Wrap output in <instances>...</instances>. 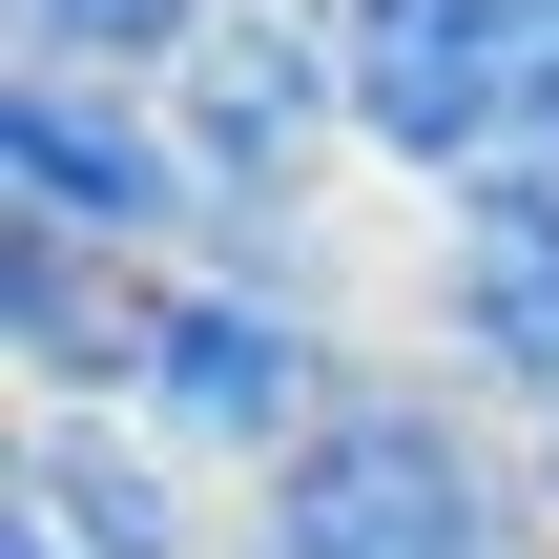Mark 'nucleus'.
<instances>
[{
  "label": "nucleus",
  "mask_w": 559,
  "mask_h": 559,
  "mask_svg": "<svg viewBox=\"0 0 559 559\" xmlns=\"http://www.w3.org/2000/svg\"><path fill=\"white\" fill-rule=\"evenodd\" d=\"M353 373H373V353H353V311H332V249H311V228H207V249L145 290V373H124V415H145L187 477L270 498V477L332 436Z\"/></svg>",
  "instance_id": "1"
},
{
  "label": "nucleus",
  "mask_w": 559,
  "mask_h": 559,
  "mask_svg": "<svg viewBox=\"0 0 559 559\" xmlns=\"http://www.w3.org/2000/svg\"><path fill=\"white\" fill-rule=\"evenodd\" d=\"M249 539H290V559H559V498H539L519 415H477L436 353H373L332 394V436L249 498Z\"/></svg>",
  "instance_id": "2"
},
{
  "label": "nucleus",
  "mask_w": 559,
  "mask_h": 559,
  "mask_svg": "<svg viewBox=\"0 0 559 559\" xmlns=\"http://www.w3.org/2000/svg\"><path fill=\"white\" fill-rule=\"evenodd\" d=\"M332 41H353V166H394L415 207L559 166V0H332Z\"/></svg>",
  "instance_id": "3"
},
{
  "label": "nucleus",
  "mask_w": 559,
  "mask_h": 559,
  "mask_svg": "<svg viewBox=\"0 0 559 559\" xmlns=\"http://www.w3.org/2000/svg\"><path fill=\"white\" fill-rule=\"evenodd\" d=\"M166 124H187L228 228H311L332 166H353V41H332V0H228L166 62Z\"/></svg>",
  "instance_id": "4"
},
{
  "label": "nucleus",
  "mask_w": 559,
  "mask_h": 559,
  "mask_svg": "<svg viewBox=\"0 0 559 559\" xmlns=\"http://www.w3.org/2000/svg\"><path fill=\"white\" fill-rule=\"evenodd\" d=\"M0 228H83L104 270H187L228 207L187 166V124L145 83H83V62H21L0 83Z\"/></svg>",
  "instance_id": "5"
},
{
  "label": "nucleus",
  "mask_w": 559,
  "mask_h": 559,
  "mask_svg": "<svg viewBox=\"0 0 559 559\" xmlns=\"http://www.w3.org/2000/svg\"><path fill=\"white\" fill-rule=\"evenodd\" d=\"M0 519H41L62 559H249V498L187 477L145 415H21V498Z\"/></svg>",
  "instance_id": "6"
},
{
  "label": "nucleus",
  "mask_w": 559,
  "mask_h": 559,
  "mask_svg": "<svg viewBox=\"0 0 559 559\" xmlns=\"http://www.w3.org/2000/svg\"><path fill=\"white\" fill-rule=\"evenodd\" d=\"M145 290L166 270H104L83 228H0V373H21V415H124Z\"/></svg>",
  "instance_id": "7"
},
{
  "label": "nucleus",
  "mask_w": 559,
  "mask_h": 559,
  "mask_svg": "<svg viewBox=\"0 0 559 559\" xmlns=\"http://www.w3.org/2000/svg\"><path fill=\"white\" fill-rule=\"evenodd\" d=\"M207 21H228V0H0V41H21V62H83V83H145V104H166V62H187Z\"/></svg>",
  "instance_id": "8"
},
{
  "label": "nucleus",
  "mask_w": 559,
  "mask_h": 559,
  "mask_svg": "<svg viewBox=\"0 0 559 559\" xmlns=\"http://www.w3.org/2000/svg\"><path fill=\"white\" fill-rule=\"evenodd\" d=\"M0 559H62V539H41V519H0Z\"/></svg>",
  "instance_id": "9"
},
{
  "label": "nucleus",
  "mask_w": 559,
  "mask_h": 559,
  "mask_svg": "<svg viewBox=\"0 0 559 559\" xmlns=\"http://www.w3.org/2000/svg\"><path fill=\"white\" fill-rule=\"evenodd\" d=\"M539 498H559V436H539Z\"/></svg>",
  "instance_id": "10"
},
{
  "label": "nucleus",
  "mask_w": 559,
  "mask_h": 559,
  "mask_svg": "<svg viewBox=\"0 0 559 559\" xmlns=\"http://www.w3.org/2000/svg\"><path fill=\"white\" fill-rule=\"evenodd\" d=\"M249 559H290V539H249Z\"/></svg>",
  "instance_id": "11"
}]
</instances>
